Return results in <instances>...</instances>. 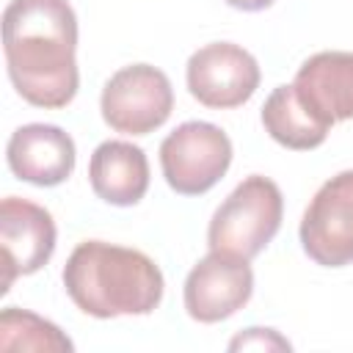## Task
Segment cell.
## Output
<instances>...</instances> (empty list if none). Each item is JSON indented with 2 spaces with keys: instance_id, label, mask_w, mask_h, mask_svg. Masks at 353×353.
I'll use <instances>...</instances> for the list:
<instances>
[{
  "instance_id": "1",
  "label": "cell",
  "mask_w": 353,
  "mask_h": 353,
  "mask_svg": "<svg viewBox=\"0 0 353 353\" xmlns=\"http://www.w3.org/2000/svg\"><path fill=\"white\" fill-rule=\"evenodd\" d=\"M77 17L69 0H11L3 52L17 94L36 108H66L77 94Z\"/></svg>"
},
{
  "instance_id": "2",
  "label": "cell",
  "mask_w": 353,
  "mask_h": 353,
  "mask_svg": "<svg viewBox=\"0 0 353 353\" xmlns=\"http://www.w3.org/2000/svg\"><path fill=\"white\" fill-rule=\"evenodd\" d=\"M63 287L91 317L149 314L163 301V273L143 251L85 240L63 265Z\"/></svg>"
},
{
  "instance_id": "3",
  "label": "cell",
  "mask_w": 353,
  "mask_h": 353,
  "mask_svg": "<svg viewBox=\"0 0 353 353\" xmlns=\"http://www.w3.org/2000/svg\"><path fill=\"white\" fill-rule=\"evenodd\" d=\"M281 215L284 199L279 185L262 174H251L215 210L207 229L210 251L254 259L276 237Z\"/></svg>"
},
{
  "instance_id": "4",
  "label": "cell",
  "mask_w": 353,
  "mask_h": 353,
  "mask_svg": "<svg viewBox=\"0 0 353 353\" xmlns=\"http://www.w3.org/2000/svg\"><path fill=\"white\" fill-rule=\"evenodd\" d=\"M232 141L210 121H185L160 143V168L171 190L201 196L229 171Z\"/></svg>"
},
{
  "instance_id": "5",
  "label": "cell",
  "mask_w": 353,
  "mask_h": 353,
  "mask_svg": "<svg viewBox=\"0 0 353 353\" xmlns=\"http://www.w3.org/2000/svg\"><path fill=\"white\" fill-rule=\"evenodd\" d=\"M99 108L110 130L124 135H149L168 121L174 110V88L157 66L132 63L105 83Z\"/></svg>"
},
{
  "instance_id": "6",
  "label": "cell",
  "mask_w": 353,
  "mask_h": 353,
  "mask_svg": "<svg viewBox=\"0 0 353 353\" xmlns=\"http://www.w3.org/2000/svg\"><path fill=\"white\" fill-rule=\"evenodd\" d=\"M301 245L323 268L353 262V171L320 185L301 221Z\"/></svg>"
},
{
  "instance_id": "7",
  "label": "cell",
  "mask_w": 353,
  "mask_h": 353,
  "mask_svg": "<svg viewBox=\"0 0 353 353\" xmlns=\"http://www.w3.org/2000/svg\"><path fill=\"white\" fill-rule=\"evenodd\" d=\"M259 88L256 58L232 41H212L188 61V91L207 108L229 110L254 97Z\"/></svg>"
},
{
  "instance_id": "8",
  "label": "cell",
  "mask_w": 353,
  "mask_h": 353,
  "mask_svg": "<svg viewBox=\"0 0 353 353\" xmlns=\"http://www.w3.org/2000/svg\"><path fill=\"white\" fill-rule=\"evenodd\" d=\"M254 270L248 259L210 251L185 279V309L199 323H221L248 303Z\"/></svg>"
},
{
  "instance_id": "9",
  "label": "cell",
  "mask_w": 353,
  "mask_h": 353,
  "mask_svg": "<svg viewBox=\"0 0 353 353\" xmlns=\"http://www.w3.org/2000/svg\"><path fill=\"white\" fill-rule=\"evenodd\" d=\"M0 248H3V292L14 279L30 276L44 268L55 251L52 215L19 196H8L0 204Z\"/></svg>"
},
{
  "instance_id": "10",
  "label": "cell",
  "mask_w": 353,
  "mask_h": 353,
  "mask_svg": "<svg viewBox=\"0 0 353 353\" xmlns=\"http://www.w3.org/2000/svg\"><path fill=\"white\" fill-rule=\"evenodd\" d=\"M6 160L14 176L52 188L74 171V141L55 124H25L11 132Z\"/></svg>"
},
{
  "instance_id": "11",
  "label": "cell",
  "mask_w": 353,
  "mask_h": 353,
  "mask_svg": "<svg viewBox=\"0 0 353 353\" xmlns=\"http://www.w3.org/2000/svg\"><path fill=\"white\" fill-rule=\"evenodd\" d=\"M292 85L301 102L328 127L353 119V52L328 50L306 58Z\"/></svg>"
},
{
  "instance_id": "12",
  "label": "cell",
  "mask_w": 353,
  "mask_h": 353,
  "mask_svg": "<svg viewBox=\"0 0 353 353\" xmlns=\"http://www.w3.org/2000/svg\"><path fill=\"white\" fill-rule=\"evenodd\" d=\"M94 193L116 207H132L149 190V160L141 146L127 141H105L88 163Z\"/></svg>"
},
{
  "instance_id": "13",
  "label": "cell",
  "mask_w": 353,
  "mask_h": 353,
  "mask_svg": "<svg viewBox=\"0 0 353 353\" xmlns=\"http://www.w3.org/2000/svg\"><path fill=\"white\" fill-rule=\"evenodd\" d=\"M262 124L268 130V135L295 152H306L314 149L325 141L328 135V124L320 121L295 94V85H276L270 91V97L262 105Z\"/></svg>"
},
{
  "instance_id": "14",
  "label": "cell",
  "mask_w": 353,
  "mask_h": 353,
  "mask_svg": "<svg viewBox=\"0 0 353 353\" xmlns=\"http://www.w3.org/2000/svg\"><path fill=\"white\" fill-rule=\"evenodd\" d=\"M72 339L50 320L6 306L0 314V350H72Z\"/></svg>"
},
{
  "instance_id": "15",
  "label": "cell",
  "mask_w": 353,
  "mask_h": 353,
  "mask_svg": "<svg viewBox=\"0 0 353 353\" xmlns=\"http://www.w3.org/2000/svg\"><path fill=\"white\" fill-rule=\"evenodd\" d=\"M232 350H245V347H256V350H268V347H276V350H290V342L284 336H279L273 328H248L245 334L234 336L229 342Z\"/></svg>"
},
{
  "instance_id": "16",
  "label": "cell",
  "mask_w": 353,
  "mask_h": 353,
  "mask_svg": "<svg viewBox=\"0 0 353 353\" xmlns=\"http://www.w3.org/2000/svg\"><path fill=\"white\" fill-rule=\"evenodd\" d=\"M232 8H240V11H262L268 6H273V0H226Z\"/></svg>"
}]
</instances>
